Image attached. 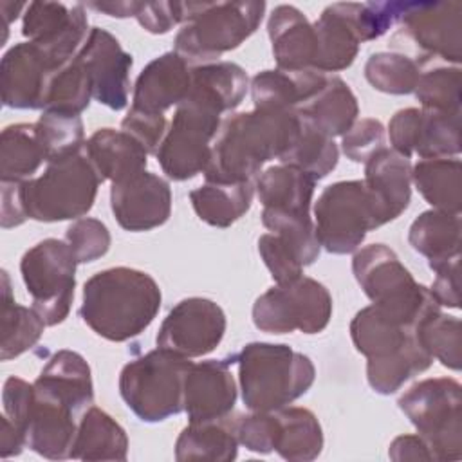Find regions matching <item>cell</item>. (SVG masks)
Wrapping results in <instances>:
<instances>
[{
    "label": "cell",
    "instance_id": "cell-1",
    "mask_svg": "<svg viewBox=\"0 0 462 462\" xmlns=\"http://www.w3.org/2000/svg\"><path fill=\"white\" fill-rule=\"evenodd\" d=\"M301 119L296 110H260L222 119L204 171L209 182H244L271 159H280L296 141Z\"/></svg>",
    "mask_w": 462,
    "mask_h": 462
},
{
    "label": "cell",
    "instance_id": "cell-2",
    "mask_svg": "<svg viewBox=\"0 0 462 462\" xmlns=\"http://www.w3.org/2000/svg\"><path fill=\"white\" fill-rule=\"evenodd\" d=\"M161 298V289L148 273L110 267L85 282L79 316L97 336L123 343L150 327Z\"/></svg>",
    "mask_w": 462,
    "mask_h": 462
},
{
    "label": "cell",
    "instance_id": "cell-3",
    "mask_svg": "<svg viewBox=\"0 0 462 462\" xmlns=\"http://www.w3.org/2000/svg\"><path fill=\"white\" fill-rule=\"evenodd\" d=\"M242 401L251 411H274L309 392L316 368L309 356L283 343L253 341L233 356Z\"/></svg>",
    "mask_w": 462,
    "mask_h": 462
},
{
    "label": "cell",
    "instance_id": "cell-4",
    "mask_svg": "<svg viewBox=\"0 0 462 462\" xmlns=\"http://www.w3.org/2000/svg\"><path fill=\"white\" fill-rule=\"evenodd\" d=\"M265 2H184V22L173 42L189 67L217 61L240 47L260 25Z\"/></svg>",
    "mask_w": 462,
    "mask_h": 462
},
{
    "label": "cell",
    "instance_id": "cell-5",
    "mask_svg": "<svg viewBox=\"0 0 462 462\" xmlns=\"http://www.w3.org/2000/svg\"><path fill=\"white\" fill-rule=\"evenodd\" d=\"M352 273L372 305L404 327L415 328L420 319L440 310L430 289L417 283L384 244L357 249L352 258Z\"/></svg>",
    "mask_w": 462,
    "mask_h": 462
},
{
    "label": "cell",
    "instance_id": "cell-6",
    "mask_svg": "<svg viewBox=\"0 0 462 462\" xmlns=\"http://www.w3.org/2000/svg\"><path fill=\"white\" fill-rule=\"evenodd\" d=\"M103 182L85 152L47 162L40 177L23 180V208L27 218L38 222L78 220L85 217Z\"/></svg>",
    "mask_w": 462,
    "mask_h": 462
},
{
    "label": "cell",
    "instance_id": "cell-7",
    "mask_svg": "<svg viewBox=\"0 0 462 462\" xmlns=\"http://www.w3.org/2000/svg\"><path fill=\"white\" fill-rule=\"evenodd\" d=\"M188 357L155 348L126 363L119 374V393L144 422H161L184 411V379Z\"/></svg>",
    "mask_w": 462,
    "mask_h": 462
},
{
    "label": "cell",
    "instance_id": "cell-8",
    "mask_svg": "<svg viewBox=\"0 0 462 462\" xmlns=\"http://www.w3.org/2000/svg\"><path fill=\"white\" fill-rule=\"evenodd\" d=\"M401 411L428 442L433 460L462 458V388L451 377L422 379L397 401Z\"/></svg>",
    "mask_w": 462,
    "mask_h": 462
},
{
    "label": "cell",
    "instance_id": "cell-9",
    "mask_svg": "<svg viewBox=\"0 0 462 462\" xmlns=\"http://www.w3.org/2000/svg\"><path fill=\"white\" fill-rule=\"evenodd\" d=\"M381 226V209L363 180L328 184L314 202L318 242L332 254L357 251L366 233Z\"/></svg>",
    "mask_w": 462,
    "mask_h": 462
},
{
    "label": "cell",
    "instance_id": "cell-10",
    "mask_svg": "<svg viewBox=\"0 0 462 462\" xmlns=\"http://www.w3.org/2000/svg\"><path fill=\"white\" fill-rule=\"evenodd\" d=\"M332 318V296L314 278L300 276L289 283H276L260 294L253 305V323L267 334L323 332Z\"/></svg>",
    "mask_w": 462,
    "mask_h": 462
},
{
    "label": "cell",
    "instance_id": "cell-11",
    "mask_svg": "<svg viewBox=\"0 0 462 462\" xmlns=\"http://www.w3.org/2000/svg\"><path fill=\"white\" fill-rule=\"evenodd\" d=\"M76 258L67 242L45 238L27 249L20 273L32 309L47 327L60 325L70 312L76 287Z\"/></svg>",
    "mask_w": 462,
    "mask_h": 462
},
{
    "label": "cell",
    "instance_id": "cell-12",
    "mask_svg": "<svg viewBox=\"0 0 462 462\" xmlns=\"http://www.w3.org/2000/svg\"><path fill=\"white\" fill-rule=\"evenodd\" d=\"M222 117L213 108L184 97L177 105L166 135L155 153L162 171L171 180H188L204 173L211 159V143Z\"/></svg>",
    "mask_w": 462,
    "mask_h": 462
},
{
    "label": "cell",
    "instance_id": "cell-13",
    "mask_svg": "<svg viewBox=\"0 0 462 462\" xmlns=\"http://www.w3.org/2000/svg\"><path fill=\"white\" fill-rule=\"evenodd\" d=\"M226 332V314L218 303L193 296L180 300L157 332L159 348L193 359L213 352Z\"/></svg>",
    "mask_w": 462,
    "mask_h": 462
},
{
    "label": "cell",
    "instance_id": "cell-14",
    "mask_svg": "<svg viewBox=\"0 0 462 462\" xmlns=\"http://www.w3.org/2000/svg\"><path fill=\"white\" fill-rule=\"evenodd\" d=\"M390 144L404 157H457L460 153V114L402 108L388 123Z\"/></svg>",
    "mask_w": 462,
    "mask_h": 462
},
{
    "label": "cell",
    "instance_id": "cell-15",
    "mask_svg": "<svg viewBox=\"0 0 462 462\" xmlns=\"http://www.w3.org/2000/svg\"><path fill=\"white\" fill-rule=\"evenodd\" d=\"M399 23L411 40L430 58L444 60L458 67L462 60V4L449 2H406Z\"/></svg>",
    "mask_w": 462,
    "mask_h": 462
},
{
    "label": "cell",
    "instance_id": "cell-16",
    "mask_svg": "<svg viewBox=\"0 0 462 462\" xmlns=\"http://www.w3.org/2000/svg\"><path fill=\"white\" fill-rule=\"evenodd\" d=\"M87 29L88 20L83 4L31 2L22 20V34L42 47L58 67L78 54L88 36Z\"/></svg>",
    "mask_w": 462,
    "mask_h": 462
},
{
    "label": "cell",
    "instance_id": "cell-17",
    "mask_svg": "<svg viewBox=\"0 0 462 462\" xmlns=\"http://www.w3.org/2000/svg\"><path fill=\"white\" fill-rule=\"evenodd\" d=\"M76 58L90 78L92 97L112 110H123L128 105L134 60L119 40L101 27H92Z\"/></svg>",
    "mask_w": 462,
    "mask_h": 462
},
{
    "label": "cell",
    "instance_id": "cell-18",
    "mask_svg": "<svg viewBox=\"0 0 462 462\" xmlns=\"http://www.w3.org/2000/svg\"><path fill=\"white\" fill-rule=\"evenodd\" d=\"M81 415L72 404L32 383V399L23 424L27 448L51 460L72 458Z\"/></svg>",
    "mask_w": 462,
    "mask_h": 462
},
{
    "label": "cell",
    "instance_id": "cell-19",
    "mask_svg": "<svg viewBox=\"0 0 462 462\" xmlns=\"http://www.w3.org/2000/svg\"><path fill=\"white\" fill-rule=\"evenodd\" d=\"M110 208L123 229L132 233L150 231L162 226L171 215L170 184L146 170L112 182Z\"/></svg>",
    "mask_w": 462,
    "mask_h": 462
},
{
    "label": "cell",
    "instance_id": "cell-20",
    "mask_svg": "<svg viewBox=\"0 0 462 462\" xmlns=\"http://www.w3.org/2000/svg\"><path fill=\"white\" fill-rule=\"evenodd\" d=\"M58 69L36 43H14L0 61L2 103L11 108H43L49 81Z\"/></svg>",
    "mask_w": 462,
    "mask_h": 462
},
{
    "label": "cell",
    "instance_id": "cell-21",
    "mask_svg": "<svg viewBox=\"0 0 462 462\" xmlns=\"http://www.w3.org/2000/svg\"><path fill=\"white\" fill-rule=\"evenodd\" d=\"M231 363V357L191 363L184 379V411L189 422L231 415L236 402V383Z\"/></svg>",
    "mask_w": 462,
    "mask_h": 462
},
{
    "label": "cell",
    "instance_id": "cell-22",
    "mask_svg": "<svg viewBox=\"0 0 462 462\" xmlns=\"http://www.w3.org/2000/svg\"><path fill=\"white\" fill-rule=\"evenodd\" d=\"M189 85L191 67L177 52H164L139 72L134 85L132 108L164 114L184 101Z\"/></svg>",
    "mask_w": 462,
    "mask_h": 462
},
{
    "label": "cell",
    "instance_id": "cell-23",
    "mask_svg": "<svg viewBox=\"0 0 462 462\" xmlns=\"http://www.w3.org/2000/svg\"><path fill=\"white\" fill-rule=\"evenodd\" d=\"M267 34L280 70L312 69L316 60V32L307 16L294 5H276L267 20Z\"/></svg>",
    "mask_w": 462,
    "mask_h": 462
},
{
    "label": "cell",
    "instance_id": "cell-24",
    "mask_svg": "<svg viewBox=\"0 0 462 462\" xmlns=\"http://www.w3.org/2000/svg\"><path fill=\"white\" fill-rule=\"evenodd\" d=\"M363 182L374 195L384 224H388L410 204L411 162L393 148L383 146L365 162Z\"/></svg>",
    "mask_w": 462,
    "mask_h": 462
},
{
    "label": "cell",
    "instance_id": "cell-25",
    "mask_svg": "<svg viewBox=\"0 0 462 462\" xmlns=\"http://www.w3.org/2000/svg\"><path fill=\"white\" fill-rule=\"evenodd\" d=\"M312 27L318 42L312 70L321 74L337 72L354 63L361 38L350 16V2H337L325 7Z\"/></svg>",
    "mask_w": 462,
    "mask_h": 462
},
{
    "label": "cell",
    "instance_id": "cell-26",
    "mask_svg": "<svg viewBox=\"0 0 462 462\" xmlns=\"http://www.w3.org/2000/svg\"><path fill=\"white\" fill-rule=\"evenodd\" d=\"M85 155L103 180L119 182L146 170L148 152L123 130L99 128L83 146Z\"/></svg>",
    "mask_w": 462,
    "mask_h": 462
},
{
    "label": "cell",
    "instance_id": "cell-27",
    "mask_svg": "<svg viewBox=\"0 0 462 462\" xmlns=\"http://www.w3.org/2000/svg\"><path fill=\"white\" fill-rule=\"evenodd\" d=\"M303 123L334 139L357 121L359 105L350 87L337 76H327L319 90L296 108Z\"/></svg>",
    "mask_w": 462,
    "mask_h": 462
},
{
    "label": "cell",
    "instance_id": "cell-28",
    "mask_svg": "<svg viewBox=\"0 0 462 462\" xmlns=\"http://www.w3.org/2000/svg\"><path fill=\"white\" fill-rule=\"evenodd\" d=\"M327 74L307 69L300 72L262 70L253 76L249 88L254 108L260 110H296L325 83Z\"/></svg>",
    "mask_w": 462,
    "mask_h": 462
},
{
    "label": "cell",
    "instance_id": "cell-29",
    "mask_svg": "<svg viewBox=\"0 0 462 462\" xmlns=\"http://www.w3.org/2000/svg\"><path fill=\"white\" fill-rule=\"evenodd\" d=\"M249 78L245 70L233 61H211L191 67L189 99H195L220 116L235 110L245 97Z\"/></svg>",
    "mask_w": 462,
    "mask_h": 462
},
{
    "label": "cell",
    "instance_id": "cell-30",
    "mask_svg": "<svg viewBox=\"0 0 462 462\" xmlns=\"http://www.w3.org/2000/svg\"><path fill=\"white\" fill-rule=\"evenodd\" d=\"M236 417L231 415L215 420L189 422L175 442V458L186 460H215L229 462L238 455Z\"/></svg>",
    "mask_w": 462,
    "mask_h": 462
},
{
    "label": "cell",
    "instance_id": "cell-31",
    "mask_svg": "<svg viewBox=\"0 0 462 462\" xmlns=\"http://www.w3.org/2000/svg\"><path fill=\"white\" fill-rule=\"evenodd\" d=\"M34 384L65 399L79 413H85L94 402L90 366L85 357L74 350L65 348L52 354Z\"/></svg>",
    "mask_w": 462,
    "mask_h": 462
},
{
    "label": "cell",
    "instance_id": "cell-32",
    "mask_svg": "<svg viewBox=\"0 0 462 462\" xmlns=\"http://www.w3.org/2000/svg\"><path fill=\"white\" fill-rule=\"evenodd\" d=\"M408 242L428 258L431 269L460 256V215L440 209L420 213L410 226Z\"/></svg>",
    "mask_w": 462,
    "mask_h": 462
},
{
    "label": "cell",
    "instance_id": "cell-33",
    "mask_svg": "<svg viewBox=\"0 0 462 462\" xmlns=\"http://www.w3.org/2000/svg\"><path fill=\"white\" fill-rule=\"evenodd\" d=\"M128 437L123 426L97 406H90L79 419L72 446V458L126 460Z\"/></svg>",
    "mask_w": 462,
    "mask_h": 462
},
{
    "label": "cell",
    "instance_id": "cell-34",
    "mask_svg": "<svg viewBox=\"0 0 462 462\" xmlns=\"http://www.w3.org/2000/svg\"><path fill=\"white\" fill-rule=\"evenodd\" d=\"M254 197L251 180L244 182H209L189 191L191 206L197 217L215 227H229L242 218Z\"/></svg>",
    "mask_w": 462,
    "mask_h": 462
},
{
    "label": "cell",
    "instance_id": "cell-35",
    "mask_svg": "<svg viewBox=\"0 0 462 462\" xmlns=\"http://www.w3.org/2000/svg\"><path fill=\"white\" fill-rule=\"evenodd\" d=\"M314 188L316 179L282 162L263 170L254 182V191L263 208L296 213H310Z\"/></svg>",
    "mask_w": 462,
    "mask_h": 462
},
{
    "label": "cell",
    "instance_id": "cell-36",
    "mask_svg": "<svg viewBox=\"0 0 462 462\" xmlns=\"http://www.w3.org/2000/svg\"><path fill=\"white\" fill-rule=\"evenodd\" d=\"M411 182L433 208L446 213L462 209V164L457 157L420 159L411 166Z\"/></svg>",
    "mask_w": 462,
    "mask_h": 462
},
{
    "label": "cell",
    "instance_id": "cell-37",
    "mask_svg": "<svg viewBox=\"0 0 462 462\" xmlns=\"http://www.w3.org/2000/svg\"><path fill=\"white\" fill-rule=\"evenodd\" d=\"M42 316L31 307L14 301L11 294V282L2 271V307H0V357L9 361L32 348L45 328Z\"/></svg>",
    "mask_w": 462,
    "mask_h": 462
},
{
    "label": "cell",
    "instance_id": "cell-38",
    "mask_svg": "<svg viewBox=\"0 0 462 462\" xmlns=\"http://www.w3.org/2000/svg\"><path fill=\"white\" fill-rule=\"evenodd\" d=\"M415 334V328L404 327L374 305L361 309L350 321V337L359 354L366 359H381L401 350Z\"/></svg>",
    "mask_w": 462,
    "mask_h": 462
},
{
    "label": "cell",
    "instance_id": "cell-39",
    "mask_svg": "<svg viewBox=\"0 0 462 462\" xmlns=\"http://www.w3.org/2000/svg\"><path fill=\"white\" fill-rule=\"evenodd\" d=\"M278 417V437L274 451L294 462L318 458L323 449V431L318 417L300 406H283L274 410Z\"/></svg>",
    "mask_w": 462,
    "mask_h": 462
},
{
    "label": "cell",
    "instance_id": "cell-40",
    "mask_svg": "<svg viewBox=\"0 0 462 462\" xmlns=\"http://www.w3.org/2000/svg\"><path fill=\"white\" fill-rule=\"evenodd\" d=\"M431 363L433 357L413 334L411 339L395 354L381 359H366V379L374 392L390 395L397 392L408 379L428 370Z\"/></svg>",
    "mask_w": 462,
    "mask_h": 462
},
{
    "label": "cell",
    "instance_id": "cell-41",
    "mask_svg": "<svg viewBox=\"0 0 462 462\" xmlns=\"http://www.w3.org/2000/svg\"><path fill=\"white\" fill-rule=\"evenodd\" d=\"M45 162L34 123H16L0 135V179L29 180Z\"/></svg>",
    "mask_w": 462,
    "mask_h": 462
},
{
    "label": "cell",
    "instance_id": "cell-42",
    "mask_svg": "<svg viewBox=\"0 0 462 462\" xmlns=\"http://www.w3.org/2000/svg\"><path fill=\"white\" fill-rule=\"evenodd\" d=\"M262 224L285 242V245L294 253V256L303 267L318 260L321 245L318 242L316 227L310 218V213L263 208Z\"/></svg>",
    "mask_w": 462,
    "mask_h": 462
},
{
    "label": "cell",
    "instance_id": "cell-43",
    "mask_svg": "<svg viewBox=\"0 0 462 462\" xmlns=\"http://www.w3.org/2000/svg\"><path fill=\"white\" fill-rule=\"evenodd\" d=\"M92 99V83L90 78L81 65V61L74 56L70 61L61 65L51 78L43 108L51 112L61 114H76L79 116Z\"/></svg>",
    "mask_w": 462,
    "mask_h": 462
},
{
    "label": "cell",
    "instance_id": "cell-44",
    "mask_svg": "<svg viewBox=\"0 0 462 462\" xmlns=\"http://www.w3.org/2000/svg\"><path fill=\"white\" fill-rule=\"evenodd\" d=\"M301 119V117H300ZM339 150L334 139L314 130L301 121V130L291 148L278 159L282 164L294 166L312 179L327 177L337 164Z\"/></svg>",
    "mask_w": 462,
    "mask_h": 462
},
{
    "label": "cell",
    "instance_id": "cell-45",
    "mask_svg": "<svg viewBox=\"0 0 462 462\" xmlns=\"http://www.w3.org/2000/svg\"><path fill=\"white\" fill-rule=\"evenodd\" d=\"M34 128L45 155V162H54L83 152L85 128L81 116L42 110Z\"/></svg>",
    "mask_w": 462,
    "mask_h": 462
},
{
    "label": "cell",
    "instance_id": "cell-46",
    "mask_svg": "<svg viewBox=\"0 0 462 462\" xmlns=\"http://www.w3.org/2000/svg\"><path fill=\"white\" fill-rule=\"evenodd\" d=\"M415 336L426 352L442 366L458 372L462 365L460 319L442 310L431 312L415 325Z\"/></svg>",
    "mask_w": 462,
    "mask_h": 462
},
{
    "label": "cell",
    "instance_id": "cell-47",
    "mask_svg": "<svg viewBox=\"0 0 462 462\" xmlns=\"http://www.w3.org/2000/svg\"><path fill=\"white\" fill-rule=\"evenodd\" d=\"M420 63L401 52H375L365 63L366 81L379 92L411 94L420 76Z\"/></svg>",
    "mask_w": 462,
    "mask_h": 462
},
{
    "label": "cell",
    "instance_id": "cell-48",
    "mask_svg": "<svg viewBox=\"0 0 462 462\" xmlns=\"http://www.w3.org/2000/svg\"><path fill=\"white\" fill-rule=\"evenodd\" d=\"M422 108L460 114L462 101V72L460 67H433L422 70L413 90Z\"/></svg>",
    "mask_w": 462,
    "mask_h": 462
},
{
    "label": "cell",
    "instance_id": "cell-49",
    "mask_svg": "<svg viewBox=\"0 0 462 462\" xmlns=\"http://www.w3.org/2000/svg\"><path fill=\"white\" fill-rule=\"evenodd\" d=\"M65 242L78 263H88L108 253L112 238L108 227L101 220L81 217L67 227Z\"/></svg>",
    "mask_w": 462,
    "mask_h": 462
},
{
    "label": "cell",
    "instance_id": "cell-50",
    "mask_svg": "<svg viewBox=\"0 0 462 462\" xmlns=\"http://www.w3.org/2000/svg\"><path fill=\"white\" fill-rule=\"evenodd\" d=\"M236 437L242 446L254 453H271L278 437L276 411H251L236 415Z\"/></svg>",
    "mask_w": 462,
    "mask_h": 462
},
{
    "label": "cell",
    "instance_id": "cell-51",
    "mask_svg": "<svg viewBox=\"0 0 462 462\" xmlns=\"http://www.w3.org/2000/svg\"><path fill=\"white\" fill-rule=\"evenodd\" d=\"M386 141V130L381 121L365 117L356 121L346 134L341 135V150L352 162L365 164Z\"/></svg>",
    "mask_w": 462,
    "mask_h": 462
},
{
    "label": "cell",
    "instance_id": "cell-52",
    "mask_svg": "<svg viewBox=\"0 0 462 462\" xmlns=\"http://www.w3.org/2000/svg\"><path fill=\"white\" fill-rule=\"evenodd\" d=\"M258 253L276 283H289L303 274V265L274 233H265L258 238Z\"/></svg>",
    "mask_w": 462,
    "mask_h": 462
},
{
    "label": "cell",
    "instance_id": "cell-53",
    "mask_svg": "<svg viewBox=\"0 0 462 462\" xmlns=\"http://www.w3.org/2000/svg\"><path fill=\"white\" fill-rule=\"evenodd\" d=\"M121 130L139 141L148 153L155 155L166 135L168 119L164 114H150L130 108L121 121Z\"/></svg>",
    "mask_w": 462,
    "mask_h": 462
},
{
    "label": "cell",
    "instance_id": "cell-54",
    "mask_svg": "<svg viewBox=\"0 0 462 462\" xmlns=\"http://www.w3.org/2000/svg\"><path fill=\"white\" fill-rule=\"evenodd\" d=\"M135 18L144 31L166 34L184 22V2H143Z\"/></svg>",
    "mask_w": 462,
    "mask_h": 462
},
{
    "label": "cell",
    "instance_id": "cell-55",
    "mask_svg": "<svg viewBox=\"0 0 462 462\" xmlns=\"http://www.w3.org/2000/svg\"><path fill=\"white\" fill-rule=\"evenodd\" d=\"M458 258L449 260L448 263L433 269L435 271V282L430 287L431 296L440 307L448 309H458L460 307V285H458Z\"/></svg>",
    "mask_w": 462,
    "mask_h": 462
},
{
    "label": "cell",
    "instance_id": "cell-56",
    "mask_svg": "<svg viewBox=\"0 0 462 462\" xmlns=\"http://www.w3.org/2000/svg\"><path fill=\"white\" fill-rule=\"evenodd\" d=\"M2 191V227H16L27 220L23 208V180H0Z\"/></svg>",
    "mask_w": 462,
    "mask_h": 462
},
{
    "label": "cell",
    "instance_id": "cell-57",
    "mask_svg": "<svg viewBox=\"0 0 462 462\" xmlns=\"http://www.w3.org/2000/svg\"><path fill=\"white\" fill-rule=\"evenodd\" d=\"M388 457L395 462L402 460H433V453L428 442L417 435H401L392 440L388 448Z\"/></svg>",
    "mask_w": 462,
    "mask_h": 462
},
{
    "label": "cell",
    "instance_id": "cell-58",
    "mask_svg": "<svg viewBox=\"0 0 462 462\" xmlns=\"http://www.w3.org/2000/svg\"><path fill=\"white\" fill-rule=\"evenodd\" d=\"M27 446L23 431L9 420L5 415L0 417V457L9 458L20 455L22 449Z\"/></svg>",
    "mask_w": 462,
    "mask_h": 462
},
{
    "label": "cell",
    "instance_id": "cell-59",
    "mask_svg": "<svg viewBox=\"0 0 462 462\" xmlns=\"http://www.w3.org/2000/svg\"><path fill=\"white\" fill-rule=\"evenodd\" d=\"M141 4L143 2H135V0H130V2L117 0V2H90L85 7L105 13V14L114 16V18H128V16L137 14V11L141 9Z\"/></svg>",
    "mask_w": 462,
    "mask_h": 462
},
{
    "label": "cell",
    "instance_id": "cell-60",
    "mask_svg": "<svg viewBox=\"0 0 462 462\" xmlns=\"http://www.w3.org/2000/svg\"><path fill=\"white\" fill-rule=\"evenodd\" d=\"M27 9V4H14V2H2L0 4V18H2V29L5 32V38H7V29L9 25L18 18V14ZM4 38V42H5Z\"/></svg>",
    "mask_w": 462,
    "mask_h": 462
}]
</instances>
